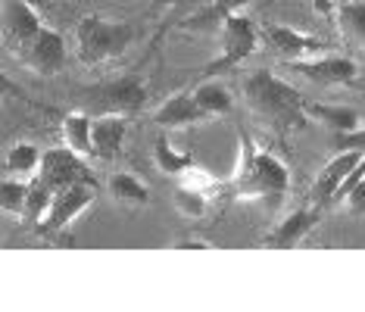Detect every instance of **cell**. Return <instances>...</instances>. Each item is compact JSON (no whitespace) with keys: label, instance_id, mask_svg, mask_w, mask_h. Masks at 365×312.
Listing matches in <instances>:
<instances>
[{"label":"cell","instance_id":"obj_9","mask_svg":"<svg viewBox=\"0 0 365 312\" xmlns=\"http://www.w3.org/2000/svg\"><path fill=\"white\" fill-rule=\"evenodd\" d=\"M38 178L51 187V191H60V187H69V184H81V182H94L91 172H88L85 156L76 153L72 147H66V144L44 150Z\"/></svg>","mask_w":365,"mask_h":312},{"label":"cell","instance_id":"obj_10","mask_svg":"<svg viewBox=\"0 0 365 312\" xmlns=\"http://www.w3.org/2000/svg\"><path fill=\"white\" fill-rule=\"evenodd\" d=\"M16 60L22 66H29L31 72H38V76H56L66 66V60H69V47H66V38L60 31L44 26L38 31V38L31 41Z\"/></svg>","mask_w":365,"mask_h":312},{"label":"cell","instance_id":"obj_12","mask_svg":"<svg viewBox=\"0 0 365 312\" xmlns=\"http://www.w3.org/2000/svg\"><path fill=\"white\" fill-rule=\"evenodd\" d=\"M262 44L269 47L272 53H278L284 63L294 60H309V56L322 53V41L315 35H306V31H297L290 26H278V22H269L262 26Z\"/></svg>","mask_w":365,"mask_h":312},{"label":"cell","instance_id":"obj_20","mask_svg":"<svg viewBox=\"0 0 365 312\" xmlns=\"http://www.w3.org/2000/svg\"><path fill=\"white\" fill-rule=\"evenodd\" d=\"M41 160H44V153L35 144L29 141L10 144V150L4 153V172L13 178H35L41 172Z\"/></svg>","mask_w":365,"mask_h":312},{"label":"cell","instance_id":"obj_22","mask_svg":"<svg viewBox=\"0 0 365 312\" xmlns=\"http://www.w3.org/2000/svg\"><path fill=\"white\" fill-rule=\"evenodd\" d=\"M190 94L197 97V103L203 106V113H206L210 119L228 116L231 106H235V97H231L228 85H225V81H215V78H203Z\"/></svg>","mask_w":365,"mask_h":312},{"label":"cell","instance_id":"obj_16","mask_svg":"<svg viewBox=\"0 0 365 312\" xmlns=\"http://www.w3.org/2000/svg\"><path fill=\"white\" fill-rule=\"evenodd\" d=\"M128 137V116H94V156L115 160Z\"/></svg>","mask_w":365,"mask_h":312},{"label":"cell","instance_id":"obj_14","mask_svg":"<svg viewBox=\"0 0 365 312\" xmlns=\"http://www.w3.org/2000/svg\"><path fill=\"white\" fill-rule=\"evenodd\" d=\"M153 122L160 128H194L200 125V122H210V116L203 113V106L197 103V97L185 91V94H172L169 100H163L160 106L153 110Z\"/></svg>","mask_w":365,"mask_h":312},{"label":"cell","instance_id":"obj_18","mask_svg":"<svg viewBox=\"0 0 365 312\" xmlns=\"http://www.w3.org/2000/svg\"><path fill=\"white\" fill-rule=\"evenodd\" d=\"M106 194L113 197V203H119L122 209H144L150 203V191L131 172H113L106 178Z\"/></svg>","mask_w":365,"mask_h":312},{"label":"cell","instance_id":"obj_19","mask_svg":"<svg viewBox=\"0 0 365 312\" xmlns=\"http://www.w3.org/2000/svg\"><path fill=\"white\" fill-rule=\"evenodd\" d=\"M60 135H63V144L72 147L76 153L94 156V116H88L81 110L66 113L60 122Z\"/></svg>","mask_w":365,"mask_h":312},{"label":"cell","instance_id":"obj_5","mask_svg":"<svg viewBox=\"0 0 365 312\" xmlns=\"http://www.w3.org/2000/svg\"><path fill=\"white\" fill-rule=\"evenodd\" d=\"M259 44H262V31L250 16H244V13L231 16L225 26L219 28V56L203 69L206 78L244 66L256 51H259Z\"/></svg>","mask_w":365,"mask_h":312},{"label":"cell","instance_id":"obj_17","mask_svg":"<svg viewBox=\"0 0 365 312\" xmlns=\"http://www.w3.org/2000/svg\"><path fill=\"white\" fill-rule=\"evenodd\" d=\"M306 113H309V119H319L331 131V137L350 135V131L362 128L359 110H353L346 103H306Z\"/></svg>","mask_w":365,"mask_h":312},{"label":"cell","instance_id":"obj_3","mask_svg":"<svg viewBox=\"0 0 365 312\" xmlns=\"http://www.w3.org/2000/svg\"><path fill=\"white\" fill-rule=\"evenodd\" d=\"M72 100L88 116H138L147 103V85L138 76H115L76 88Z\"/></svg>","mask_w":365,"mask_h":312},{"label":"cell","instance_id":"obj_7","mask_svg":"<svg viewBox=\"0 0 365 312\" xmlns=\"http://www.w3.org/2000/svg\"><path fill=\"white\" fill-rule=\"evenodd\" d=\"M97 197V187L94 182H81V184H69V187H60L53 191L51 197V207H47L44 219L38 222L41 234H60L66 228L76 222L81 212H85Z\"/></svg>","mask_w":365,"mask_h":312},{"label":"cell","instance_id":"obj_2","mask_svg":"<svg viewBox=\"0 0 365 312\" xmlns=\"http://www.w3.org/2000/svg\"><path fill=\"white\" fill-rule=\"evenodd\" d=\"M240 94H244V103H247V110H250V116L278 137L303 131L306 122H309L306 100L300 97V91L269 69L250 72V76L244 78V85H240Z\"/></svg>","mask_w":365,"mask_h":312},{"label":"cell","instance_id":"obj_23","mask_svg":"<svg viewBox=\"0 0 365 312\" xmlns=\"http://www.w3.org/2000/svg\"><path fill=\"white\" fill-rule=\"evenodd\" d=\"M153 162H156V169H160L163 175H172V178L187 175V172L197 166L194 156L185 153V150H175L165 135H160L156 137V144H153Z\"/></svg>","mask_w":365,"mask_h":312},{"label":"cell","instance_id":"obj_21","mask_svg":"<svg viewBox=\"0 0 365 312\" xmlns=\"http://www.w3.org/2000/svg\"><path fill=\"white\" fill-rule=\"evenodd\" d=\"M334 22L344 41L365 47V0H344V4H337Z\"/></svg>","mask_w":365,"mask_h":312},{"label":"cell","instance_id":"obj_25","mask_svg":"<svg viewBox=\"0 0 365 312\" xmlns=\"http://www.w3.org/2000/svg\"><path fill=\"white\" fill-rule=\"evenodd\" d=\"M172 207H175L178 216H185V219H200L206 212V207H210V194L178 182V187L172 191Z\"/></svg>","mask_w":365,"mask_h":312},{"label":"cell","instance_id":"obj_26","mask_svg":"<svg viewBox=\"0 0 365 312\" xmlns=\"http://www.w3.org/2000/svg\"><path fill=\"white\" fill-rule=\"evenodd\" d=\"M334 147H337V150H346V147H353V150H362V162L356 166V172L350 175V182H346V187H344V194H346L356 182H359V178H365V125L350 131V135H337L334 137ZM340 200H344V197H340Z\"/></svg>","mask_w":365,"mask_h":312},{"label":"cell","instance_id":"obj_28","mask_svg":"<svg viewBox=\"0 0 365 312\" xmlns=\"http://www.w3.org/2000/svg\"><path fill=\"white\" fill-rule=\"evenodd\" d=\"M175 247H200V250H206L210 244H203V241H181V244H175Z\"/></svg>","mask_w":365,"mask_h":312},{"label":"cell","instance_id":"obj_8","mask_svg":"<svg viewBox=\"0 0 365 312\" xmlns=\"http://www.w3.org/2000/svg\"><path fill=\"white\" fill-rule=\"evenodd\" d=\"M287 69L322 88L350 85L359 76V66L350 56H340V53H319V56H309V60H294V63H287Z\"/></svg>","mask_w":365,"mask_h":312},{"label":"cell","instance_id":"obj_27","mask_svg":"<svg viewBox=\"0 0 365 312\" xmlns=\"http://www.w3.org/2000/svg\"><path fill=\"white\" fill-rule=\"evenodd\" d=\"M340 203H344V209L350 212L353 219H362L365 216V178H359V182H356L350 191L344 194V200H340Z\"/></svg>","mask_w":365,"mask_h":312},{"label":"cell","instance_id":"obj_6","mask_svg":"<svg viewBox=\"0 0 365 312\" xmlns=\"http://www.w3.org/2000/svg\"><path fill=\"white\" fill-rule=\"evenodd\" d=\"M362 162V150H353V147H346V150H337L325 166L319 169V175H315V182L309 187V197H306V203H312V207L319 209H331L340 203V197H344V187L350 182V175L356 172V166Z\"/></svg>","mask_w":365,"mask_h":312},{"label":"cell","instance_id":"obj_24","mask_svg":"<svg viewBox=\"0 0 365 312\" xmlns=\"http://www.w3.org/2000/svg\"><path fill=\"white\" fill-rule=\"evenodd\" d=\"M29 187H31V178H13V175L4 178V184H0V207H4L6 216H26Z\"/></svg>","mask_w":365,"mask_h":312},{"label":"cell","instance_id":"obj_11","mask_svg":"<svg viewBox=\"0 0 365 312\" xmlns=\"http://www.w3.org/2000/svg\"><path fill=\"white\" fill-rule=\"evenodd\" d=\"M41 28H44L41 10H35L26 0H4V41L16 56L38 38Z\"/></svg>","mask_w":365,"mask_h":312},{"label":"cell","instance_id":"obj_29","mask_svg":"<svg viewBox=\"0 0 365 312\" xmlns=\"http://www.w3.org/2000/svg\"><path fill=\"white\" fill-rule=\"evenodd\" d=\"M26 4H31V6H35V10H41V13H44L47 6H51V0H26Z\"/></svg>","mask_w":365,"mask_h":312},{"label":"cell","instance_id":"obj_4","mask_svg":"<svg viewBox=\"0 0 365 312\" xmlns=\"http://www.w3.org/2000/svg\"><path fill=\"white\" fill-rule=\"evenodd\" d=\"M135 41V28L128 22H115L106 16H85L76 26V53L81 63L101 66L122 56Z\"/></svg>","mask_w":365,"mask_h":312},{"label":"cell","instance_id":"obj_1","mask_svg":"<svg viewBox=\"0 0 365 312\" xmlns=\"http://www.w3.org/2000/svg\"><path fill=\"white\" fill-rule=\"evenodd\" d=\"M237 162L231 172V182L225 184L231 200L237 203H259L265 209H278L287 200L290 172L272 150H265L240 128L237 135Z\"/></svg>","mask_w":365,"mask_h":312},{"label":"cell","instance_id":"obj_15","mask_svg":"<svg viewBox=\"0 0 365 312\" xmlns=\"http://www.w3.org/2000/svg\"><path fill=\"white\" fill-rule=\"evenodd\" d=\"M250 0H210L203 4L200 10H194L190 16L175 22V28H185V31H219L231 16L244 13Z\"/></svg>","mask_w":365,"mask_h":312},{"label":"cell","instance_id":"obj_13","mask_svg":"<svg viewBox=\"0 0 365 312\" xmlns=\"http://www.w3.org/2000/svg\"><path fill=\"white\" fill-rule=\"evenodd\" d=\"M322 216H325V209L312 207V203H306V207L294 209L290 216H284L269 232V237H265V247H272V250H290V247H297V244H300L303 237L322 222Z\"/></svg>","mask_w":365,"mask_h":312}]
</instances>
